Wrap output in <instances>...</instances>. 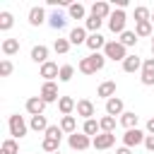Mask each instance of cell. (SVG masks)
<instances>
[{
  "instance_id": "1",
  "label": "cell",
  "mask_w": 154,
  "mask_h": 154,
  "mask_svg": "<svg viewBox=\"0 0 154 154\" xmlns=\"http://www.w3.org/2000/svg\"><path fill=\"white\" fill-rule=\"evenodd\" d=\"M103 65H106V55L103 53H91V55H87V58L79 60L77 70L82 75H96L99 70H103Z\"/></svg>"
},
{
  "instance_id": "2",
  "label": "cell",
  "mask_w": 154,
  "mask_h": 154,
  "mask_svg": "<svg viewBox=\"0 0 154 154\" xmlns=\"http://www.w3.org/2000/svg\"><path fill=\"white\" fill-rule=\"evenodd\" d=\"M103 55H106V60H125L130 53H128V48L120 43V41H108L106 43V48H103Z\"/></svg>"
},
{
  "instance_id": "3",
  "label": "cell",
  "mask_w": 154,
  "mask_h": 154,
  "mask_svg": "<svg viewBox=\"0 0 154 154\" xmlns=\"http://www.w3.org/2000/svg\"><path fill=\"white\" fill-rule=\"evenodd\" d=\"M7 125H10V135H12L14 140H22V137L26 135V130H29L26 120H24L19 113H12V116H10V120H7Z\"/></svg>"
},
{
  "instance_id": "4",
  "label": "cell",
  "mask_w": 154,
  "mask_h": 154,
  "mask_svg": "<svg viewBox=\"0 0 154 154\" xmlns=\"http://www.w3.org/2000/svg\"><path fill=\"white\" fill-rule=\"evenodd\" d=\"M125 22H128L125 10H113L111 17H108V29H111L113 34H123V31H125Z\"/></svg>"
},
{
  "instance_id": "5",
  "label": "cell",
  "mask_w": 154,
  "mask_h": 154,
  "mask_svg": "<svg viewBox=\"0 0 154 154\" xmlns=\"http://www.w3.org/2000/svg\"><path fill=\"white\" fill-rule=\"evenodd\" d=\"M144 132L140 130V128H132V130H125V135H123V147H137V144H144Z\"/></svg>"
},
{
  "instance_id": "6",
  "label": "cell",
  "mask_w": 154,
  "mask_h": 154,
  "mask_svg": "<svg viewBox=\"0 0 154 154\" xmlns=\"http://www.w3.org/2000/svg\"><path fill=\"white\" fill-rule=\"evenodd\" d=\"M67 144L77 152H84L91 147V137H87L84 132H72V135H67Z\"/></svg>"
},
{
  "instance_id": "7",
  "label": "cell",
  "mask_w": 154,
  "mask_h": 154,
  "mask_svg": "<svg viewBox=\"0 0 154 154\" xmlns=\"http://www.w3.org/2000/svg\"><path fill=\"white\" fill-rule=\"evenodd\" d=\"M38 96H41L46 103H55V101H60V94H58V84H55V82H43V87H41Z\"/></svg>"
},
{
  "instance_id": "8",
  "label": "cell",
  "mask_w": 154,
  "mask_h": 154,
  "mask_svg": "<svg viewBox=\"0 0 154 154\" xmlns=\"http://www.w3.org/2000/svg\"><path fill=\"white\" fill-rule=\"evenodd\" d=\"M116 144V135L113 132H99L96 137H91V147L94 149H111Z\"/></svg>"
},
{
  "instance_id": "9",
  "label": "cell",
  "mask_w": 154,
  "mask_h": 154,
  "mask_svg": "<svg viewBox=\"0 0 154 154\" xmlns=\"http://www.w3.org/2000/svg\"><path fill=\"white\" fill-rule=\"evenodd\" d=\"M140 79L144 87H154V58H144L142 63V72H140Z\"/></svg>"
},
{
  "instance_id": "10",
  "label": "cell",
  "mask_w": 154,
  "mask_h": 154,
  "mask_svg": "<svg viewBox=\"0 0 154 154\" xmlns=\"http://www.w3.org/2000/svg\"><path fill=\"white\" fill-rule=\"evenodd\" d=\"M38 75L43 77V82H53L58 75H60V67H58V63H53V60H48V63H43L41 65V70H38Z\"/></svg>"
},
{
  "instance_id": "11",
  "label": "cell",
  "mask_w": 154,
  "mask_h": 154,
  "mask_svg": "<svg viewBox=\"0 0 154 154\" xmlns=\"http://www.w3.org/2000/svg\"><path fill=\"white\" fill-rule=\"evenodd\" d=\"M26 113L29 116H43V111H46V101L41 99V96H31V99H26Z\"/></svg>"
},
{
  "instance_id": "12",
  "label": "cell",
  "mask_w": 154,
  "mask_h": 154,
  "mask_svg": "<svg viewBox=\"0 0 154 154\" xmlns=\"http://www.w3.org/2000/svg\"><path fill=\"white\" fill-rule=\"evenodd\" d=\"M125 113V103H123V99H118V96H113V99H108L106 101V116H123Z\"/></svg>"
},
{
  "instance_id": "13",
  "label": "cell",
  "mask_w": 154,
  "mask_h": 154,
  "mask_svg": "<svg viewBox=\"0 0 154 154\" xmlns=\"http://www.w3.org/2000/svg\"><path fill=\"white\" fill-rule=\"evenodd\" d=\"M77 116H82L84 120H89V118H94V113H96V108H94V103L89 101V99H79L77 101Z\"/></svg>"
},
{
  "instance_id": "14",
  "label": "cell",
  "mask_w": 154,
  "mask_h": 154,
  "mask_svg": "<svg viewBox=\"0 0 154 154\" xmlns=\"http://www.w3.org/2000/svg\"><path fill=\"white\" fill-rule=\"evenodd\" d=\"M106 43H108V41H106L101 34H89V38H87V43H84V46H87L91 53H99V51H103V48H106Z\"/></svg>"
},
{
  "instance_id": "15",
  "label": "cell",
  "mask_w": 154,
  "mask_h": 154,
  "mask_svg": "<svg viewBox=\"0 0 154 154\" xmlns=\"http://www.w3.org/2000/svg\"><path fill=\"white\" fill-rule=\"evenodd\" d=\"M142 63H144V60H142L140 55L132 53V55H128V58L123 60V70L130 72V75H132V72H142Z\"/></svg>"
},
{
  "instance_id": "16",
  "label": "cell",
  "mask_w": 154,
  "mask_h": 154,
  "mask_svg": "<svg viewBox=\"0 0 154 154\" xmlns=\"http://www.w3.org/2000/svg\"><path fill=\"white\" fill-rule=\"evenodd\" d=\"M91 14L99 17V19H108L111 17V5L103 2V0H96V2H91Z\"/></svg>"
},
{
  "instance_id": "17",
  "label": "cell",
  "mask_w": 154,
  "mask_h": 154,
  "mask_svg": "<svg viewBox=\"0 0 154 154\" xmlns=\"http://www.w3.org/2000/svg\"><path fill=\"white\" fill-rule=\"evenodd\" d=\"M46 19H48V17H46V10H43V7L36 5V7L29 10V24H31V26H41Z\"/></svg>"
},
{
  "instance_id": "18",
  "label": "cell",
  "mask_w": 154,
  "mask_h": 154,
  "mask_svg": "<svg viewBox=\"0 0 154 154\" xmlns=\"http://www.w3.org/2000/svg\"><path fill=\"white\" fill-rule=\"evenodd\" d=\"M96 96H101V99H113L116 96V82L113 79H108V82H101L99 84V89H96Z\"/></svg>"
},
{
  "instance_id": "19",
  "label": "cell",
  "mask_w": 154,
  "mask_h": 154,
  "mask_svg": "<svg viewBox=\"0 0 154 154\" xmlns=\"http://www.w3.org/2000/svg\"><path fill=\"white\" fill-rule=\"evenodd\" d=\"M70 43L72 46H79V43H87V38H89V34H87V29L84 26H75L72 31H70Z\"/></svg>"
},
{
  "instance_id": "20",
  "label": "cell",
  "mask_w": 154,
  "mask_h": 154,
  "mask_svg": "<svg viewBox=\"0 0 154 154\" xmlns=\"http://www.w3.org/2000/svg\"><path fill=\"white\" fill-rule=\"evenodd\" d=\"M75 108H77V101H75L72 96H60V101H58V111H60L63 116H72Z\"/></svg>"
},
{
  "instance_id": "21",
  "label": "cell",
  "mask_w": 154,
  "mask_h": 154,
  "mask_svg": "<svg viewBox=\"0 0 154 154\" xmlns=\"http://www.w3.org/2000/svg\"><path fill=\"white\" fill-rule=\"evenodd\" d=\"M31 60H34V63H38V65L48 63V48H46L43 43L34 46V48H31Z\"/></svg>"
},
{
  "instance_id": "22",
  "label": "cell",
  "mask_w": 154,
  "mask_h": 154,
  "mask_svg": "<svg viewBox=\"0 0 154 154\" xmlns=\"http://www.w3.org/2000/svg\"><path fill=\"white\" fill-rule=\"evenodd\" d=\"M137 120H140V116H137L135 111H125V113L120 116V125H123L125 130H132V128H137Z\"/></svg>"
},
{
  "instance_id": "23",
  "label": "cell",
  "mask_w": 154,
  "mask_h": 154,
  "mask_svg": "<svg viewBox=\"0 0 154 154\" xmlns=\"http://www.w3.org/2000/svg\"><path fill=\"white\" fill-rule=\"evenodd\" d=\"M82 132H84L87 137H96V135L101 132V125H99V120H96V118H89V120H84V125H82Z\"/></svg>"
},
{
  "instance_id": "24",
  "label": "cell",
  "mask_w": 154,
  "mask_h": 154,
  "mask_svg": "<svg viewBox=\"0 0 154 154\" xmlns=\"http://www.w3.org/2000/svg\"><path fill=\"white\" fill-rule=\"evenodd\" d=\"M67 14H70V19H87V7L82 2H72L67 7Z\"/></svg>"
},
{
  "instance_id": "25",
  "label": "cell",
  "mask_w": 154,
  "mask_h": 154,
  "mask_svg": "<svg viewBox=\"0 0 154 154\" xmlns=\"http://www.w3.org/2000/svg\"><path fill=\"white\" fill-rule=\"evenodd\" d=\"M135 34H137V38L154 36V24H152V22H137V24H135Z\"/></svg>"
},
{
  "instance_id": "26",
  "label": "cell",
  "mask_w": 154,
  "mask_h": 154,
  "mask_svg": "<svg viewBox=\"0 0 154 154\" xmlns=\"http://www.w3.org/2000/svg\"><path fill=\"white\" fill-rule=\"evenodd\" d=\"M29 128H31L34 132H46V130H48V120H46V116H31Z\"/></svg>"
},
{
  "instance_id": "27",
  "label": "cell",
  "mask_w": 154,
  "mask_h": 154,
  "mask_svg": "<svg viewBox=\"0 0 154 154\" xmlns=\"http://www.w3.org/2000/svg\"><path fill=\"white\" fill-rule=\"evenodd\" d=\"M60 128H63L65 135L77 132V118H75V116H63V118H60Z\"/></svg>"
},
{
  "instance_id": "28",
  "label": "cell",
  "mask_w": 154,
  "mask_h": 154,
  "mask_svg": "<svg viewBox=\"0 0 154 154\" xmlns=\"http://www.w3.org/2000/svg\"><path fill=\"white\" fill-rule=\"evenodd\" d=\"M101 24H103V19H99V17H94V14H89V17L84 19V29H87L89 34H99Z\"/></svg>"
},
{
  "instance_id": "29",
  "label": "cell",
  "mask_w": 154,
  "mask_h": 154,
  "mask_svg": "<svg viewBox=\"0 0 154 154\" xmlns=\"http://www.w3.org/2000/svg\"><path fill=\"white\" fill-rule=\"evenodd\" d=\"M48 24H51L53 29H63V26L67 24V19H65V14H60V12L55 10V12H51V14H48Z\"/></svg>"
},
{
  "instance_id": "30",
  "label": "cell",
  "mask_w": 154,
  "mask_h": 154,
  "mask_svg": "<svg viewBox=\"0 0 154 154\" xmlns=\"http://www.w3.org/2000/svg\"><path fill=\"white\" fill-rule=\"evenodd\" d=\"M2 53H5V55L19 53V38H5V41H2Z\"/></svg>"
},
{
  "instance_id": "31",
  "label": "cell",
  "mask_w": 154,
  "mask_h": 154,
  "mask_svg": "<svg viewBox=\"0 0 154 154\" xmlns=\"http://www.w3.org/2000/svg\"><path fill=\"white\" fill-rule=\"evenodd\" d=\"M41 149H43V152H48V154H55V152H60V140L43 137V142H41Z\"/></svg>"
},
{
  "instance_id": "32",
  "label": "cell",
  "mask_w": 154,
  "mask_h": 154,
  "mask_svg": "<svg viewBox=\"0 0 154 154\" xmlns=\"http://www.w3.org/2000/svg\"><path fill=\"white\" fill-rule=\"evenodd\" d=\"M0 154H19V144H17V140H14V137L5 140L2 147H0Z\"/></svg>"
},
{
  "instance_id": "33",
  "label": "cell",
  "mask_w": 154,
  "mask_h": 154,
  "mask_svg": "<svg viewBox=\"0 0 154 154\" xmlns=\"http://www.w3.org/2000/svg\"><path fill=\"white\" fill-rule=\"evenodd\" d=\"M118 41H120L125 48H130V46H135V43H137V34H135V31H130V29H125V31L120 34V38H118Z\"/></svg>"
},
{
  "instance_id": "34",
  "label": "cell",
  "mask_w": 154,
  "mask_h": 154,
  "mask_svg": "<svg viewBox=\"0 0 154 154\" xmlns=\"http://www.w3.org/2000/svg\"><path fill=\"white\" fill-rule=\"evenodd\" d=\"M137 22H152V12H149L144 5L135 7V24H137Z\"/></svg>"
},
{
  "instance_id": "35",
  "label": "cell",
  "mask_w": 154,
  "mask_h": 154,
  "mask_svg": "<svg viewBox=\"0 0 154 154\" xmlns=\"http://www.w3.org/2000/svg\"><path fill=\"white\" fill-rule=\"evenodd\" d=\"M70 38H55V43H53V51L58 53V55H65L67 51H70Z\"/></svg>"
},
{
  "instance_id": "36",
  "label": "cell",
  "mask_w": 154,
  "mask_h": 154,
  "mask_svg": "<svg viewBox=\"0 0 154 154\" xmlns=\"http://www.w3.org/2000/svg\"><path fill=\"white\" fill-rule=\"evenodd\" d=\"M99 125H101V132H113L116 130V118L113 116H103V118H99Z\"/></svg>"
},
{
  "instance_id": "37",
  "label": "cell",
  "mask_w": 154,
  "mask_h": 154,
  "mask_svg": "<svg viewBox=\"0 0 154 154\" xmlns=\"http://www.w3.org/2000/svg\"><path fill=\"white\" fill-rule=\"evenodd\" d=\"M12 24H14V17H12L10 12H0V31L12 29Z\"/></svg>"
},
{
  "instance_id": "38",
  "label": "cell",
  "mask_w": 154,
  "mask_h": 154,
  "mask_svg": "<svg viewBox=\"0 0 154 154\" xmlns=\"http://www.w3.org/2000/svg\"><path fill=\"white\" fill-rule=\"evenodd\" d=\"M75 77V67L72 65H60V75H58V79L60 82H70Z\"/></svg>"
},
{
  "instance_id": "39",
  "label": "cell",
  "mask_w": 154,
  "mask_h": 154,
  "mask_svg": "<svg viewBox=\"0 0 154 154\" xmlns=\"http://www.w3.org/2000/svg\"><path fill=\"white\" fill-rule=\"evenodd\" d=\"M43 135L46 137H53V140H63V128L60 125H48V130Z\"/></svg>"
},
{
  "instance_id": "40",
  "label": "cell",
  "mask_w": 154,
  "mask_h": 154,
  "mask_svg": "<svg viewBox=\"0 0 154 154\" xmlns=\"http://www.w3.org/2000/svg\"><path fill=\"white\" fill-rule=\"evenodd\" d=\"M12 70H14V65L5 58V60L0 63V75H2V77H10V75H12Z\"/></svg>"
},
{
  "instance_id": "41",
  "label": "cell",
  "mask_w": 154,
  "mask_h": 154,
  "mask_svg": "<svg viewBox=\"0 0 154 154\" xmlns=\"http://www.w3.org/2000/svg\"><path fill=\"white\" fill-rule=\"evenodd\" d=\"M144 149L147 152H154V135H147L144 137Z\"/></svg>"
},
{
  "instance_id": "42",
  "label": "cell",
  "mask_w": 154,
  "mask_h": 154,
  "mask_svg": "<svg viewBox=\"0 0 154 154\" xmlns=\"http://www.w3.org/2000/svg\"><path fill=\"white\" fill-rule=\"evenodd\" d=\"M147 135H154V118L147 120Z\"/></svg>"
},
{
  "instance_id": "43",
  "label": "cell",
  "mask_w": 154,
  "mask_h": 154,
  "mask_svg": "<svg viewBox=\"0 0 154 154\" xmlns=\"http://www.w3.org/2000/svg\"><path fill=\"white\" fill-rule=\"evenodd\" d=\"M116 154H132V149H130V147H118Z\"/></svg>"
},
{
  "instance_id": "44",
  "label": "cell",
  "mask_w": 154,
  "mask_h": 154,
  "mask_svg": "<svg viewBox=\"0 0 154 154\" xmlns=\"http://www.w3.org/2000/svg\"><path fill=\"white\" fill-rule=\"evenodd\" d=\"M152 58H154V36H152Z\"/></svg>"
},
{
  "instance_id": "45",
  "label": "cell",
  "mask_w": 154,
  "mask_h": 154,
  "mask_svg": "<svg viewBox=\"0 0 154 154\" xmlns=\"http://www.w3.org/2000/svg\"><path fill=\"white\" fill-rule=\"evenodd\" d=\"M152 24H154V12H152Z\"/></svg>"
},
{
  "instance_id": "46",
  "label": "cell",
  "mask_w": 154,
  "mask_h": 154,
  "mask_svg": "<svg viewBox=\"0 0 154 154\" xmlns=\"http://www.w3.org/2000/svg\"><path fill=\"white\" fill-rule=\"evenodd\" d=\"M55 154H60V152H55Z\"/></svg>"
}]
</instances>
